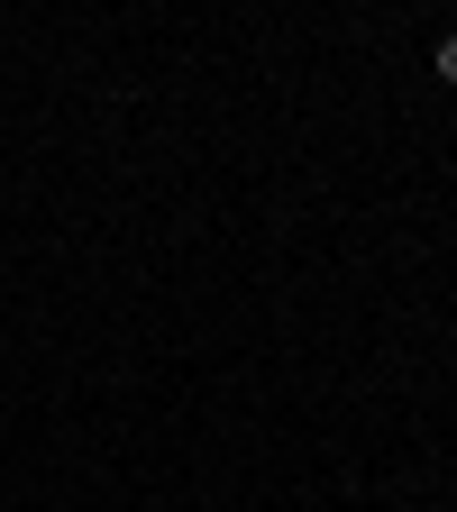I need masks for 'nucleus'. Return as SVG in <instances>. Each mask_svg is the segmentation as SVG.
<instances>
[{"label": "nucleus", "instance_id": "1", "mask_svg": "<svg viewBox=\"0 0 457 512\" xmlns=\"http://www.w3.org/2000/svg\"><path fill=\"white\" fill-rule=\"evenodd\" d=\"M439 83H457V37H439Z\"/></svg>", "mask_w": 457, "mask_h": 512}]
</instances>
